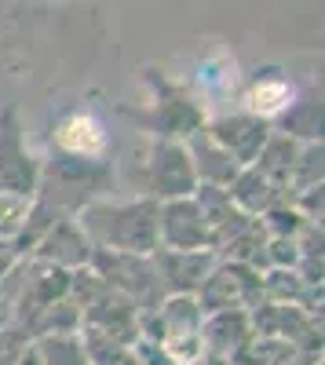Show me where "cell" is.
Instances as JSON below:
<instances>
[{
    "label": "cell",
    "mask_w": 325,
    "mask_h": 365,
    "mask_svg": "<svg viewBox=\"0 0 325 365\" xmlns=\"http://www.w3.org/2000/svg\"><path fill=\"white\" fill-rule=\"evenodd\" d=\"M58 139H63L70 150H84V154L103 150V128L96 125L92 117H70L63 125V132H58Z\"/></svg>",
    "instance_id": "cell-1"
},
{
    "label": "cell",
    "mask_w": 325,
    "mask_h": 365,
    "mask_svg": "<svg viewBox=\"0 0 325 365\" xmlns=\"http://www.w3.org/2000/svg\"><path fill=\"white\" fill-rule=\"evenodd\" d=\"M249 103H252V110H259V113H278V110L289 103V88H285V84H259L252 96H249Z\"/></svg>",
    "instance_id": "cell-2"
}]
</instances>
